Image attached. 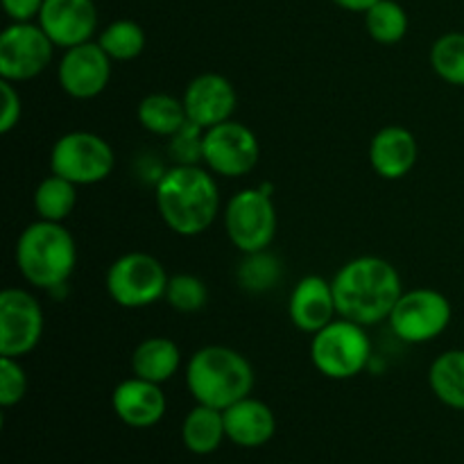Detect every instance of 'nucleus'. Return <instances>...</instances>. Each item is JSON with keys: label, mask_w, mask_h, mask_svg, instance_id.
Returning a JSON list of instances; mask_svg holds the SVG:
<instances>
[{"label": "nucleus", "mask_w": 464, "mask_h": 464, "mask_svg": "<svg viewBox=\"0 0 464 464\" xmlns=\"http://www.w3.org/2000/svg\"><path fill=\"white\" fill-rule=\"evenodd\" d=\"M57 45L39 23H9L0 34V80L30 82L50 68Z\"/></svg>", "instance_id": "obj_10"}, {"label": "nucleus", "mask_w": 464, "mask_h": 464, "mask_svg": "<svg viewBox=\"0 0 464 464\" xmlns=\"http://www.w3.org/2000/svg\"><path fill=\"white\" fill-rule=\"evenodd\" d=\"M116 154L109 140L93 131L75 130L59 136L50 150V170L75 186H93L109 179Z\"/></svg>", "instance_id": "obj_8"}, {"label": "nucleus", "mask_w": 464, "mask_h": 464, "mask_svg": "<svg viewBox=\"0 0 464 464\" xmlns=\"http://www.w3.org/2000/svg\"><path fill=\"white\" fill-rule=\"evenodd\" d=\"M261 143L258 136L247 125L238 121H227L220 125L204 130L202 139V163L216 177H245L258 166Z\"/></svg>", "instance_id": "obj_11"}, {"label": "nucleus", "mask_w": 464, "mask_h": 464, "mask_svg": "<svg viewBox=\"0 0 464 464\" xmlns=\"http://www.w3.org/2000/svg\"><path fill=\"white\" fill-rule=\"evenodd\" d=\"M334 284L338 315L362 326L388 320L394 304L403 295L397 267L381 256H358L344 263Z\"/></svg>", "instance_id": "obj_2"}, {"label": "nucleus", "mask_w": 464, "mask_h": 464, "mask_svg": "<svg viewBox=\"0 0 464 464\" xmlns=\"http://www.w3.org/2000/svg\"><path fill=\"white\" fill-rule=\"evenodd\" d=\"M0 100H3V111H0V134H9L16 130L23 116V100L18 93V84L7 80H0Z\"/></svg>", "instance_id": "obj_32"}, {"label": "nucleus", "mask_w": 464, "mask_h": 464, "mask_svg": "<svg viewBox=\"0 0 464 464\" xmlns=\"http://www.w3.org/2000/svg\"><path fill=\"white\" fill-rule=\"evenodd\" d=\"M111 408L122 424L145 430L157 426L166 417L168 399L159 383L130 376L113 388Z\"/></svg>", "instance_id": "obj_16"}, {"label": "nucleus", "mask_w": 464, "mask_h": 464, "mask_svg": "<svg viewBox=\"0 0 464 464\" xmlns=\"http://www.w3.org/2000/svg\"><path fill=\"white\" fill-rule=\"evenodd\" d=\"M202 139L204 130L188 122L181 131H177L170 139V157L175 159V166H199L202 161Z\"/></svg>", "instance_id": "obj_31"}, {"label": "nucleus", "mask_w": 464, "mask_h": 464, "mask_svg": "<svg viewBox=\"0 0 464 464\" xmlns=\"http://www.w3.org/2000/svg\"><path fill=\"white\" fill-rule=\"evenodd\" d=\"M98 44L111 57V62H131V59H139L143 54L148 36L136 21L118 18L100 32Z\"/></svg>", "instance_id": "obj_25"}, {"label": "nucleus", "mask_w": 464, "mask_h": 464, "mask_svg": "<svg viewBox=\"0 0 464 464\" xmlns=\"http://www.w3.org/2000/svg\"><path fill=\"white\" fill-rule=\"evenodd\" d=\"M154 202L163 225L181 238H195L211 229L220 213L216 175L202 166H172L154 186Z\"/></svg>", "instance_id": "obj_1"}, {"label": "nucleus", "mask_w": 464, "mask_h": 464, "mask_svg": "<svg viewBox=\"0 0 464 464\" xmlns=\"http://www.w3.org/2000/svg\"><path fill=\"white\" fill-rule=\"evenodd\" d=\"M45 315L39 299L25 288L0 293V356L23 358L39 347Z\"/></svg>", "instance_id": "obj_12"}, {"label": "nucleus", "mask_w": 464, "mask_h": 464, "mask_svg": "<svg viewBox=\"0 0 464 464\" xmlns=\"http://www.w3.org/2000/svg\"><path fill=\"white\" fill-rule=\"evenodd\" d=\"M168 306L177 313H199L208 304V288L199 276L188 275H172L168 281L166 297Z\"/></svg>", "instance_id": "obj_29"}, {"label": "nucleus", "mask_w": 464, "mask_h": 464, "mask_svg": "<svg viewBox=\"0 0 464 464\" xmlns=\"http://www.w3.org/2000/svg\"><path fill=\"white\" fill-rule=\"evenodd\" d=\"M27 374L18 358L0 356V406L14 408L25 399Z\"/></svg>", "instance_id": "obj_30"}, {"label": "nucleus", "mask_w": 464, "mask_h": 464, "mask_svg": "<svg viewBox=\"0 0 464 464\" xmlns=\"http://www.w3.org/2000/svg\"><path fill=\"white\" fill-rule=\"evenodd\" d=\"M420 161V143L408 127L388 125L374 134L370 143L372 170L388 181L411 175Z\"/></svg>", "instance_id": "obj_18"}, {"label": "nucleus", "mask_w": 464, "mask_h": 464, "mask_svg": "<svg viewBox=\"0 0 464 464\" xmlns=\"http://www.w3.org/2000/svg\"><path fill=\"white\" fill-rule=\"evenodd\" d=\"M281 281V263L272 254L256 252L245 254V261L240 263L238 284L247 293H267Z\"/></svg>", "instance_id": "obj_28"}, {"label": "nucleus", "mask_w": 464, "mask_h": 464, "mask_svg": "<svg viewBox=\"0 0 464 464\" xmlns=\"http://www.w3.org/2000/svg\"><path fill=\"white\" fill-rule=\"evenodd\" d=\"M32 202L39 220L63 222L77 207V186L53 172L36 186Z\"/></svg>", "instance_id": "obj_24"}, {"label": "nucleus", "mask_w": 464, "mask_h": 464, "mask_svg": "<svg viewBox=\"0 0 464 464\" xmlns=\"http://www.w3.org/2000/svg\"><path fill=\"white\" fill-rule=\"evenodd\" d=\"M136 121L145 131L163 139H172L188 125L184 100L170 93H150L136 107Z\"/></svg>", "instance_id": "obj_22"}, {"label": "nucleus", "mask_w": 464, "mask_h": 464, "mask_svg": "<svg viewBox=\"0 0 464 464\" xmlns=\"http://www.w3.org/2000/svg\"><path fill=\"white\" fill-rule=\"evenodd\" d=\"M227 440L222 411L195 403L181 421V442L193 456H211Z\"/></svg>", "instance_id": "obj_21"}, {"label": "nucleus", "mask_w": 464, "mask_h": 464, "mask_svg": "<svg viewBox=\"0 0 464 464\" xmlns=\"http://www.w3.org/2000/svg\"><path fill=\"white\" fill-rule=\"evenodd\" d=\"M430 392L453 411H464V349L440 353L429 370Z\"/></svg>", "instance_id": "obj_23"}, {"label": "nucleus", "mask_w": 464, "mask_h": 464, "mask_svg": "<svg viewBox=\"0 0 464 464\" xmlns=\"http://www.w3.org/2000/svg\"><path fill=\"white\" fill-rule=\"evenodd\" d=\"M367 326L352 320L331 322L311 340V361L322 376L331 381H349L361 376L372 361V343Z\"/></svg>", "instance_id": "obj_5"}, {"label": "nucleus", "mask_w": 464, "mask_h": 464, "mask_svg": "<svg viewBox=\"0 0 464 464\" xmlns=\"http://www.w3.org/2000/svg\"><path fill=\"white\" fill-rule=\"evenodd\" d=\"M290 322L304 334L315 335L331 322L338 320L334 284L320 275H308L295 284L288 299Z\"/></svg>", "instance_id": "obj_17"}, {"label": "nucleus", "mask_w": 464, "mask_h": 464, "mask_svg": "<svg viewBox=\"0 0 464 464\" xmlns=\"http://www.w3.org/2000/svg\"><path fill=\"white\" fill-rule=\"evenodd\" d=\"M36 23L57 48L68 50L93 41L98 7L93 0H45Z\"/></svg>", "instance_id": "obj_15"}, {"label": "nucleus", "mask_w": 464, "mask_h": 464, "mask_svg": "<svg viewBox=\"0 0 464 464\" xmlns=\"http://www.w3.org/2000/svg\"><path fill=\"white\" fill-rule=\"evenodd\" d=\"M111 57L98 41L63 50L57 66L59 86L72 100H93L111 82Z\"/></svg>", "instance_id": "obj_13"}, {"label": "nucleus", "mask_w": 464, "mask_h": 464, "mask_svg": "<svg viewBox=\"0 0 464 464\" xmlns=\"http://www.w3.org/2000/svg\"><path fill=\"white\" fill-rule=\"evenodd\" d=\"M365 30L376 44L394 45L408 34V14L397 0H379L365 14Z\"/></svg>", "instance_id": "obj_26"}, {"label": "nucleus", "mask_w": 464, "mask_h": 464, "mask_svg": "<svg viewBox=\"0 0 464 464\" xmlns=\"http://www.w3.org/2000/svg\"><path fill=\"white\" fill-rule=\"evenodd\" d=\"M254 367L231 347L208 344L198 349L186 362V388L195 403L227 411L254 390Z\"/></svg>", "instance_id": "obj_4"}, {"label": "nucleus", "mask_w": 464, "mask_h": 464, "mask_svg": "<svg viewBox=\"0 0 464 464\" xmlns=\"http://www.w3.org/2000/svg\"><path fill=\"white\" fill-rule=\"evenodd\" d=\"M184 107L188 122L199 130H211L234 118L238 107L236 86L220 72H202L193 77L184 91Z\"/></svg>", "instance_id": "obj_14"}, {"label": "nucleus", "mask_w": 464, "mask_h": 464, "mask_svg": "<svg viewBox=\"0 0 464 464\" xmlns=\"http://www.w3.org/2000/svg\"><path fill=\"white\" fill-rule=\"evenodd\" d=\"M225 231L238 252H266L276 236V207L267 186L243 188L225 208Z\"/></svg>", "instance_id": "obj_7"}, {"label": "nucleus", "mask_w": 464, "mask_h": 464, "mask_svg": "<svg viewBox=\"0 0 464 464\" xmlns=\"http://www.w3.org/2000/svg\"><path fill=\"white\" fill-rule=\"evenodd\" d=\"M430 68L442 82L464 89V32H447L430 45Z\"/></svg>", "instance_id": "obj_27"}, {"label": "nucleus", "mask_w": 464, "mask_h": 464, "mask_svg": "<svg viewBox=\"0 0 464 464\" xmlns=\"http://www.w3.org/2000/svg\"><path fill=\"white\" fill-rule=\"evenodd\" d=\"M181 367V349L177 347L175 340L154 335L145 338L143 343L136 344L131 353V372L134 376L152 383H168L172 376H177Z\"/></svg>", "instance_id": "obj_20"}, {"label": "nucleus", "mask_w": 464, "mask_h": 464, "mask_svg": "<svg viewBox=\"0 0 464 464\" xmlns=\"http://www.w3.org/2000/svg\"><path fill=\"white\" fill-rule=\"evenodd\" d=\"M16 267L36 290H57L68 284L77 266V245L63 222L36 220L16 240Z\"/></svg>", "instance_id": "obj_3"}, {"label": "nucleus", "mask_w": 464, "mask_h": 464, "mask_svg": "<svg viewBox=\"0 0 464 464\" xmlns=\"http://www.w3.org/2000/svg\"><path fill=\"white\" fill-rule=\"evenodd\" d=\"M12 23H32L39 18L45 0H0Z\"/></svg>", "instance_id": "obj_33"}, {"label": "nucleus", "mask_w": 464, "mask_h": 464, "mask_svg": "<svg viewBox=\"0 0 464 464\" xmlns=\"http://www.w3.org/2000/svg\"><path fill=\"white\" fill-rule=\"evenodd\" d=\"M453 320V306L440 290H403L388 317L392 334L406 344H426L440 338Z\"/></svg>", "instance_id": "obj_9"}, {"label": "nucleus", "mask_w": 464, "mask_h": 464, "mask_svg": "<svg viewBox=\"0 0 464 464\" xmlns=\"http://www.w3.org/2000/svg\"><path fill=\"white\" fill-rule=\"evenodd\" d=\"M338 7L347 9V12H356V14H365L372 5H376L379 0H334Z\"/></svg>", "instance_id": "obj_34"}, {"label": "nucleus", "mask_w": 464, "mask_h": 464, "mask_svg": "<svg viewBox=\"0 0 464 464\" xmlns=\"http://www.w3.org/2000/svg\"><path fill=\"white\" fill-rule=\"evenodd\" d=\"M166 267L157 256L145 252H127L109 266L107 293L121 308H148L166 297L168 288Z\"/></svg>", "instance_id": "obj_6"}, {"label": "nucleus", "mask_w": 464, "mask_h": 464, "mask_svg": "<svg viewBox=\"0 0 464 464\" xmlns=\"http://www.w3.org/2000/svg\"><path fill=\"white\" fill-rule=\"evenodd\" d=\"M222 415L227 440L240 449L266 447L276 433V417L272 408L261 399H254L252 394L222 411Z\"/></svg>", "instance_id": "obj_19"}]
</instances>
